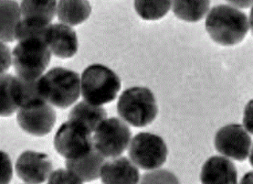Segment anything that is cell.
Instances as JSON below:
<instances>
[{
	"mask_svg": "<svg viewBox=\"0 0 253 184\" xmlns=\"http://www.w3.org/2000/svg\"><path fill=\"white\" fill-rule=\"evenodd\" d=\"M13 75L0 74V117H10L18 109L12 94Z\"/></svg>",
	"mask_w": 253,
	"mask_h": 184,
	"instance_id": "24",
	"label": "cell"
},
{
	"mask_svg": "<svg viewBox=\"0 0 253 184\" xmlns=\"http://www.w3.org/2000/svg\"><path fill=\"white\" fill-rule=\"evenodd\" d=\"M12 161L8 154L0 150V184H8L12 180Z\"/></svg>",
	"mask_w": 253,
	"mask_h": 184,
	"instance_id": "26",
	"label": "cell"
},
{
	"mask_svg": "<svg viewBox=\"0 0 253 184\" xmlns=\"http://www.w3.org/2000/svg\"><path fill=\"white\" fill-rule=\"evenodd\" d=\"M22 19L20 6L15 0H0V41L13 43L15 31Z\"/></svg>",
	"mask_w": 253,
	"mask_h": 184,
	"instance_id": "18",
	"label": "cell"
},
{
	"mask_svg": "<svg viewBox=\"0 0 253 184\" xmlns=\"http://www.w3.org/2000/svg\"><path fill=\"white\" fill-rule=\"evenodd\" d=\"M18 178L27 184H42L52 172V162L47 154L27 150L16 162Z\"/></svg>",
	"mask_w": 253,
	"mask_h": 184,
	"instance_id": "11",
	"label": "cell"
},
{
	"mask_svg": "<svg viewBox=\"0 0 253 184\" xmlns=\"http://www.w3.org/2000/svg\"><path fill=\"white\" fill-rule=\"evenodd\" d=\"M120 89L119 76L103 64H91L82 74V96L90 104L103 105L113 102Z\"/></svg>",
	"mask_w": 253,
	"mask_h": 184,
	"instance_id": "3",
	"label": "cell"
},
{
	"mask_svg": "<svg viewBox=\"0 0 253 184\" xmlns=\"http://www.w3.org/2000/svg\"><path fill=\"white\" fill-rule=\"evenodd\" d=\"M40 78L41 76L36 78L13 76V98L18 108L46 102L40 90Z\"/></svg>",
	"mask_w": 253,
	"mask_h": 184,
	"instance_id": "16",
	"label": "cell"
},
{
	"mask_svg": "<svg viewBox=\"0 0 253 184\" xmlns=\"http://www.w3.org/2000/svg\"><path fill=\"white\" fill-rule=\"evenodd\" d=\"M51 58L46 41L30 39L18 42L12 51V64L18 75L36 78L42 75Z\"/></svg>",
	"mask_w": 253,
	"mask_h": 184,
	"instance_id": "5",
	"label": "cell"
},
{
	"mask_svg": "<svg viewBox=\"0 0 253 184\" xmlns=\"http://www.w3.org/2000/svg\"><path fill=\"white\" fill-rule=\"evenodd\" d=\"M91 6L88 0H60L57 15L60 22L68 26H77L89 19Z\"/></svg>",
	"mask_w": 253,
	"mask_h": 184,
	"instance_id": "17",
	"label": "cell"
},
{
	"mask_svg": "<svg viewBox=\"0 0 253 184\" xmlns=\"http://www.w3.org/2000/svg\"><path fill=\"white\" fill-rule=\"evenodd\" d=\"M118 114L136 128L150 125L157 116L158 106L153 92L146 87H131L122 92L117 103Z\"/></svg>",
	"mask_w": 253,
	"mask_h": 184,
	"instance_id": "4",
	"label": "cell"
},
{
	"mask_svg": "<svg viewBox=\"0 0 253 184\" xmlns=\"http://www.w3.org/2000/svg\"><path fill=\"white\" fill-rule=\"evenodd\" d=\"M91 133L81 123L69 119L60 126L55 135V149L66 160L80 158L93 147Z\"/></svg>",
	"mask_w": 253,
	"mask_h": 184,
	"instance_id": "7",
	"label": "cell"
},
{
	"mask_svg": "<svg viewBox=\"0 0 253 184\" xmlns=\"http://www.w3.org/2000/svg\"><path fill=\"white\" fill-rule=\"evenodd\" d=\"M171 7V0H134V8L145 20L162 19Z\"/></svg>",
	"mask_w": 253,
	"mask_h": 184,
	"instance_id": "23",
	"label": "cell"
},
{
	"mask_svg": "<svg viewBox=\"0 0 253 184\" xmlns=\"http://www.w3.org/2000/svg\"><path fill=\"white\" fill-rule=\"evenodd\" d=\"M104 161L103 155L93 147L88 153L80 158L65 160V166L82 181V183H86L100 177Z\"/></svg>",
	"mask_w": 253,
	"mask_h": 184,
	"instance_id": "15",
	"label": "cell"
},
{
	"mask_svg": "<svg viewBox=\"0 0 253 184\" xmlns=\"http://www.w3.org/2000/svg\"><path fill=\"white\" fill-rule=\"evenodd\" d=\"M200 180L203 184H237L238 172L229 159L215 156L206 161Z\"/></svg>",
	"mask_w": 253,
	"mask_h": 184,
	"instance_id": "14",
	"label": "cell"
},
{
	"mask_svg": "<svg viewBox=\"0 0 253 184\" xmlns=\"http://www.w3.org/2000/svg\"><path fill=\"white\" fill-rule=\"evenodd\" d=\"M100 177L103 184H137L140 172L132 161L121 157L104 161Z\"/></svg>",
	"mask_w": 253,
	"mask_h": 184,
	"instance_id": "13",
	"label": "cell"
},
{
	"mask_svg": "<svg viewBox=\"0 0 253 184\" xmlns=\"http://www.w3.org/2000/svg\"><path fill=\"white\" fill-rule=\"evenodd\" d=\"M215 147L226 157L244 161L252 150V138L241 125L230 124L217 131Z\"/></svg>",
	"mask_w": 253,
	"mask_h": 184,
	"instance_id": "9",
	"label": "cell"
},
{
	"mask_svg": "<svg viewBox=\"0 0 253 184\" xmlns=\"http://www.w3.org/2000/svg\"><path fill=\"white\" fill-rule=\"evenodd\" d=\"M245 13L229 5H218L211 9L206 19V30L211 39L222 46L241 43L250 30Z\"/></svg>",
	"mask_w": 253,
	"mask_h": 184,
	"instance_id": "1",
	"label": "cell"
},
{
	"mask_svg": "<svg viewBox=\"0 0 253 184\" xmlns=\"http://www.w3.org/2000/svg\"><path fill=\"white\" fill-rule=\"evenodd\" d=\"M12 64V52L5 43L0 41V74H5Z\"/></svg>",
	"mask_w": 253,
	"mask_h": 184,
	"instance_id": "28",
	"label": "cell"
},
{
	"mask_svg": "<svg viewBox=\"0 0 253 184\" xmlns=\"http://www.w3.org/2000/svg\"><path fill=\"white\" fill-rule=\"evenodd\" d=\"M141 182L143 184L145 183H171V184H178V180L175 178V175L170 173L169 172H165V171H161V172H155L152 173H148V174H145L143 179L141 180Z\"/></svg>",
	"mask_w": 253,
	"mask_h": 184,
	"instance_id": "27",
	"label": "cell"
},
{
	"mask_svg": "<svg viewBox=\"0 0 253 184\" xmlns=\"http://www.w3.org/2000/svg\"><path fill=\"white\" fill-rule=\"evenodd\" d=\"M48 184H83L82 181L70 170L59 169L51 172L48 178Z\"/></svg>",
	"mask_w": 253,
	"mask_h": 184,
	"instance_id": "25",
	"label": "cell"
},
{
	"mask_svg": "<svg viewBox=\"0 0 253 184\" xmlns=\"http://www.w3.org/2000/svg\"><path fill=\"white\" fill-rule=\"evenodd\" d=\"M49 26L50 23L42 20L22 18L17 25L15 39L18 42L30 39H41L46 41Z\"/></svg>",
	"mask_w": 253,
	"mask_h": 184,
	"instance_id": "22",
	"label": "cell"
},
{
	"mask_svg": "<svg viewBox=\"0 0 253 184\" xmlns=\"http://www.w3.org/2000/svg\"><path fill=\"white\" fill-rule=\"evenodd\" d=\"M131 139V130L119 118H105L94 130L93 147L104 158H116L126 149Z\"/></svg>",
	"mask_w": 253,
	"mask_h": 184,
	"instance_id": "6",
	"label": "cell"
},
{
	"mask_svg": "<svg viewBox=\"0 0 253 184\" xmlns=\"http://www.w3.org/2000/svg\"><path fill=\"white\" fill-rule=\"evenodd\" d=\"M46 43L51 53L60 59H69L77 53L78 38L73 29L63 23L50 24Z\"/></svg>",
	"mask_w": 253,
	"mask_h": 184,
	"instance_id": "12",
	"label": "cell"
},
{
	"mask_svg": "<svg viewBox=\"0 0 253 184\" xmlns=\"http://www.w3.org/2000/svg\"><path fill=\"white\" fill-rule=\"evenodd\" d=\"M233 6L241 8H249L253 6V0H227Z\"/></svg>",
	"mask_w": 253,
	"mask_h": 184,
	"instance_id": "29",
	"label": "cell"
},
{
	"mask_svg": "<svg viewBox=\"0 0 253 184\" xmlns=\"http://www.w3.org/2000/svg\"><path fill=\"white\" fill-rule=\"evenodd\" d=\"M175 17L187 22H198L210 9L211 0H172Z\"/></svg>",
	"mask_w": 253,
	"mask_h": 184,
	"instance_id": "20",
	"label": "cell"
},
{
	"mask_svg": "<svg viewBox=\"0 0 253 184\" xmlns=\"http://www.w3.org/2000/svg\"><path fill=\"white\" fill-rule=\"evenodd\" d=\"M20 10L22 18L50 23L57 11V0H22Z\"/></svg>",
	"mask_w": 253,
	"mask_h": 184,
	"instance_id": "21",
	"label": "cell"
},
{
	"mask_svg": "<svg viewBox=\"0 0 253 184\" xmlns=\"http://www.w3.org/2000/svg\"><path fill=\"white\" fill-rule=\"evenodd\" d=\"M40 90L47 103L64 109L80 97L81 77L76 72L66 68H52L41 76Z\"/></svg>",
	"mask_w": 253,
	"mask_h": 184,
	"instance_id": "2",
	"label": "cell"
},
{
	"mask_svg": "<svg viewBox=\"0 0 253 184\" xmlns=\"http://www.w3.org/2000/svg\"><path fill=\"white\" fill-rule=\"evenodd\" d=\"M107 117V113L101 105L82 101L69 114V119L81 123L90 132H94L99 124Z\"/></svg>",
	"mask_w": 253,
	"mask_h": 184,
	"instance_id": "19",
	"label": "cell"
},
{
	"mask_svg": "<svg viewBox=\"0 0 253 184\" xmlns=\"http://www.w3.org/2000/svg\"><path fill=\"white\" fill-rule=\"evenodd\" d=\"M18 125L26 133L43 137L54 128L56 112L47 102L19 107L17 111Z\"/></svg>",
	"mask_w": 253,
	"mask_h": 184,
	"instance_id": "10",
	"label": "cell"
},
{
	"mask_svg": "<svg viewBox=\"0 0 253 184\" xmlns=\"http://www.w3.org/2000/svg\"><path fill=\"white\" fill-rule=\"evenodd\" d=\"M168 147L163 138L151 133H139L129 147V156L139 168L151 171L160 168L168 158Z\"/></svg>",
	"mask_w": 253,
	"mask_h": 184,
	"instance_id": "8",
	"label": "cell"
}]
</instances>
